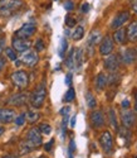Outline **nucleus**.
I'll use <instances>...</instances> for the list:
<instances>
[{
    "label": "nucleus",
    "instance_id": "nucleus-1",
    "mask_svg": "<svg viewBox=\"0 0 137 158\" xmlns=\"http://www.w3.org/2000/svg\"><path fill=\"white\" fill-rule=\"evenodd\" d=\"M43 143V138H42V133L39 131L38 128H30L26 133V138H25V142L22 144V152L25 153V152H29L30 149H34V148H38L39 146H42Z\"/></svg>",
    "mask_w": 137,
    "mask_h": 158
},
{
    "label": "nucleus",
    "instance_id": "nucleus-2",
    "mask_svg": "<svg viewBox=\"0 0 137 158\" xmlns=\"http://www.w3.org/2000/svg\"><path fill=\"white\" fill-rule=\"evenodd\" d=\"M47 98V87L44 82H40L30 95V105L34 109H40Z\"/></svg>",
    "mask_w": 137,
    "mask_h": 158
},
{
    "label": "nucleus",
    "instance_id": "nucleus-3",
    "mask_svg": "<svg viewBox=\"0 0 137 158\" xmlns=\"http://www.w3.org/2000/svg\"><path fill=\"white\" fill-rule=\"evenodd\" d=\"M23 6L22 0H0V15L10 17Z\"/></svg>",
    "mask_w": 137,
    "mask_h": 158
},
{
    "label": "nucleus",
    "instance_id": "nucleus-4",
    "mask_svg": "<svg viewBox=\"0 0 137 158\" xmlns=\"http://www.w3.org/2000/svg\"><path fill=\"white\" fill-rule=\"evenodd\" d=\"M119 119H121V123L123 125V128L126 129H131L136 125L137 123V115L135 111L130 110V109H123L119 114Z\"/></svg>",
    "mask_w": 137,
    "mask_h": 158
},
{
    "label": "nucleus",
    "instance_id": "nucleus-5",
    "mask_svg": "<svg viewBox=\"0 0 137 158\" xmlns=\"http://www.w3.org/2000/svg\"><path fill=\"white\" fill-rule=\"evenodd\" d=\"M11 82L18 89H25L29 84V76L25 71L18 70L11 73Z\"/></svg>",
    "mask_w": 137,
    "mask_h": 158
},
{
    "label": "nucleus",
    "instance_id": "nucleus-6",
    "mask_svg": "<svg viewBox=\"0 0 137 158\" xmlns=\"http://www.w3.org/2000/svg\"><path fill=\"white\" fill-rule=\"evenodd\" d=\"M37 31V25L33 22H28V23H24L22 27L15 32V37L18 38H23V39H28L30 38Z\"/></svg>",
    "mask_w": 137,
    "mask_h": 158
},
{
    "label": "nucleus",
    "instance_id": "nucleus-7",
    "mask_svg": "<svg viewBox=\"0 0 137 158\" xmlns=\"http://www.w3.org/2000/svg\"><path fill=\"white\" fill-rule=\"evenodd\" d=\"M100 144H101V148L103 149V152L106 154H109L113 149V138L112 134L109 133L108 130L103 131L100 137Z\"/></svg>",
    "mask_w": 137,
    "mask_h": 158
},
{
    "label": "nucleus",
    "instance_id": "nucleus-8",
    "mask_svg": "<svg viewBox=\"0 0 137 158\" xmlns=\"http://www.w3.org/2000/svg\"><path fill=\"white\" fill-rule=\"evenodd\" d=\"M25 66L28 67H34V66L39 62V56H38V52L37 51H32L28 49L22 53V60H20Z\"/></svg>",
    "mask_w": 137,
    "mask_h": 158
},
{
    "label": "nucleus",
    "instance_id": "nucleus-9",
    "mask_svg": "<svg viewBox=\"0 0 137 158\" xmlns=\"http://www.w3.org/2000/svg\"><path fill=\"white\" fill-rule=\"evenodd\" d=\"M113 52V39L112 37L106 35L100 44V53L102 56H109Z\"/></svg>",
    "mask_w": 137,
    "mask_h": 158
},
{
    "label": "nucleus",
    "instance_id": "nucleus-10",
    "mask_svg": "<svg viewBox=\"0 0 137 158\" xmlns=\"http://www.w3.org/2000/svg\"><path fill=\"white\" fill-rule=\"evenodd\" d=\"M30 46H32V43L28 41V39H23V38H18V37H15L13 39V49L15 52L23 53V52L28 51L30 48Z\"/></svg>",
    "mask_w": 137,
    "mask_h": 158
},
{
    "label": "nucleus",
    "instance_id": "nucleus-11",
    "mask_svg": "<svg viewBox=\"0 0 137 158\" xmlns=\"http://www.w3.org/2000/svg\"><path fill=\"white\" fill-rule=\"evenodd\" d=\"M137 58V49L135 48H127L121 52V62L125 64H131Z\"/></svg>",
    "mask_w": 137,
    "mask_h": 158
},
{
    "label": "nucleus",
    "instance_id": "nucleus-12",
    "mask_svg": "<svg viewBox=\"0 0 137 158\" xmlns=\"http://www.w3.org/2000/svg\"><path fill=\"white\" fill-rule=\"evenodd\" d=\"M15 111L13 109H0V124H9L11 122H14L15 119Z\"/></svg>",
    "mask_w": 137,
    "mask_h": 158
},
{
    "label": "nucleus",
    "instance_id": "nucleus-13",
    "mask_svg": "<svg viewBox=\"0 0 137 158\" xmlns=\"http://www.w3.org/2000/svg\"><path fill=\"white\" fill-rule=\"evenodd\" d=\"M89 119H91V123H92L93 128H96V129H100L104 125V116H103L102 111H100V110L92 111Z\"/></svg>",
    "mask_w": 137,
    "mask_h": 158
},
{
    "label": "nucleus",
    "instance_id": "nucleus-14",
    "mask_svg": "<svg viewBox=\"0 0 137 158\" xmlns=\"http://www.w3.org/2000/svg\"><path fill=\"white\" fill-rule=\"evenodd\" d=\"M128 19H130V13H128V11H121V13H118V14L116 15V18L113 19L111 27H112L113 29H118V28H121L122 25L125 24Z\"/></svg>",
    "mask_w": 137,
    "mask_h": 158
},
{
    "label": "nucleus",
    "instance_id": "nucleus-15",
    "mask_svg": "<svg viewBox=\"0 0 137 158\" xmlns=\"http://www.w3.org/2000/svg\"><path fill=\"white\" fill-rule=\"evenodd\" d=\"M118 57L115 55H109L104 61V69L111 72H115L118 69Z\"/></svg>",
    "mask_w": 137,
    "mask_h": 158
},
{
    "label": "nucleus",
    "instance_id": "nucleus-16",
    "mask_svg": "<svg viewBox=\"0 0 137 158\" xmlns=\"http://www.w3.org/2000/svg\"><path fill=\"white\" fill-rule=\"evenodd\" d=\"M26 100H28V95L24 94V93H19V94L10 98L9 104L14 105V106H22V105H24L26 102Z\"/></svg>",
    "mask_w": 137,
    "mask_h": 158
},
{
    "label": "nucleus",
    "instance_id": "nucleus-17",
    "mask_svg": "<svg viewBox=\"0 0 137 158\" xmlns=\"http://www.w3.org/2000/svg\"><path fill=\"white\" fill-rule=\"evenodd\" d=\"M127 38L128 41L132 42V43H136L137 42V20L136 22H132L128 27H127Z\"/></svg>",
    "mask_w": 137,
    "mask_h": 158
},
{
    "label": "nucleus",
    "instance_id": "nucleus-18",
    "mask_svg": "<svg viewBox=\"0 0 137 158\" xmlns=\"http://www.w3.org/2000/svg\"><path fill=\"white\" fill-rule=\"evenodd\" d=\"M107 85H108V77H107V75L103 73V72L98 73L97 78H96V87H97V90L102 91V90L106 89Z\"/></svg>",
    "mask_w": 137,
    "mask_h": 158
},
{
    "label": "nucleus",
    "instance_id": "nucleus-19",
    "mask_svg": "<svg viewBox=\"0 0 137 158\" xmlns=\"http://www.w3.org/2000/svg\"><path fill=\"white\" fill-rule=\"evenodd\" d=\"M113 41L118 44H125L126 43V31L123 28H118L113 34Z\"/></svg>",
    "mask_w": 137,
    "mask_h": 158
},
{
    "label": "nucleus",
    "instance_id": "nucleus-20",
    "mask_svg": "<svg viewBox=\"0 0 137 158\" xmlns=\"http://www.w3.org/2000/svg\"><path fill=\"white\" fill-rule=\"evenodd\" d=\"M101 41V33H100V31H93L91 34H89V37H88V46L89 47H93V46H96L98 42Z\"/></svg>",
    "mask_w": 137,
    "mask_h": 158
},
{
    "label": "nucleus",
    "instance_id": "nucleus-21",
    "mask_svg": "<svg viewBox=\"0 0 137 158\" xmlns=\"http://www.w3.org/2000/svg\"><path fill=\"white\" fill-rule=\"evenodd\" d=\"M82 63H83V49L78 48L77 51H74V67L80 69Z\"/></svg>",
    "mask_w": 137,
    "mask_h": 158
},
{
    "label": "nucleus",
    "instance_id": "nucleus-22",
    "mask_svg": "<svg viewBox=\"0 0 137 158\" xmlns=\"http://www.w3.org/2000/svg\"><path fill=\"white\" fill-rule=\"evenodd\" d=\"M83 37H84V28L82 27V25H78L72 32V39L73 41H80Z\"/></svg>",
    "mask_w": 137,
    "mask_h": 158
},
{
    "label": "nucleus",
    "instance_id": "nucleus-23",
    "mask_svg": "<svg viewBox=\"0 0 137 158\" xmlns=\"http://www.w3.org/2000/svg\"><path fill=\"white\" fill-rule=\"evenodd\" d=\"M86 102H87V106L89 109H94L96 105H97V100H96V98L93 96V94L91 91H87L86 93Z\"/></svg>",
    "mask_w": 137,
    "mask_h": 158
},
{
    "label": "nucleus",
    "instance_id": "nucleus-24",
    "mask_svg": "<svg viewBox=\"0 0 137 158\" xmlns=\"http://www.w3.org/2000/svg\"><path fill=\"white\" fill-rule=\"evenodd\" d=\"M39 113H37V111H33V110H28L25 113V119L28 120L29 123H35V122H38V119H39Z\"/></svg>",
    "mask_w": 137,
    "mask_h": 158
},
{
    "label": "nucleus",
    "instance_id": "nucleus-25",
    "mask_svg": "<svg viewBox=\"0 0 137 158\" xmlns=\"http://www.w3.org/2000/svg\"><path fill=\"white\" fill-rule=\"evenodd\" d=\"M108 116H109V123H111L112 128L113 129H118V123H117V118H116V113H115V109L113 108L109 109Z\"/></svg>",
    "mask_w": 137,
    "mask_h": 158
},
{
    "label": "nucleus",
    "instance_id": "nucleus-26",
    "mask_svg": "<svg viewBox=\"0 0 137 158\" xmlns=\"http://www.w3.org/2000/svg\"><path fill=\"white\" fill-rule=\"evenodd\" d=\"M74 51L76 49H71L69 53L67 56V60H65V64L68 69H73L74 67Z\"/></svg>",
    "mask_w": 137,
    "mask_h": 158
},
{
    "label": "nucleus",
    "instance_id": "nucleus-27",
    "mask_svg": "<svg viewBox=\"0 0 137 158\" xmlns=\"http://www.w3.org/2000/svg\"><path fill=\"white\" fill-rule=\"evenodd\" d=\"M74 99H76V91H74L73 87H69V89H68V91L65 93V95H64V101L72 102Z\"/></svg>",
    "mask_w": 137,
    "mask_h": 158
},
{
    "label": "nucleus",
    "instance_id": "nucleus-28",
    "mask_svg": "<svg viewBox=\"0 0 137 158\" xmlns=\"http://www.w3.org/2000/svg\"><path fill=\"white\" fill-rule=\"evenodd\" d=\"M67 48H68V42H67V39L63 38L62 41H61V46H59V57H64L65 56V52H67Z\"/></svg>",
    "mask_w": 137,
    "mask_h": 158
},
{
    "label": "nucleus",
    "instance_id": "nucleus-29",
    "mask_svg": "<svg viewBox=\"0 0 137 158\" xmlns=\"http://www.w3.org/2000/svg\"><path fill=\"white\" fill-rule=\"evenodd\" d=\"M39 131L40 133H43V134H45V135H49L50 133H52V127L48 124V123H42L39 125Z\"/></svg>",
    "mask_w": 137,
    "mask_h": 158
},
{
    "label": "nucleus",
    "instance_id": "nucleus-30",
    "mask_svg": "<svg viewBox=\"0 0 137 158\" xmlns=\"http://www.w3.org/2000/svg\"><path fill=\"white\" fill-rule=\"evenodd\" d=\"M5 55H6V57H8L9 60H11V61H17V52L13 49V48H10V47L5 48Z\"/></svg>",
    "mask_w": 137,
    "mask_h": 158
},
{
    "label": "nucleus",
    "instance_id": "nucleus-31",
    "mask_svg": "<svg viewBox=\"0 0 137 158\" xmlns=\"http://www.w3.org/2000/svg\"><path fill=\"white\" fill-rule=\"evenodd\" d=\"M15 124L18 127H22L24 123H25V114H20L19 116H15V119H14Z\"/></svg>",
    "mask_w": 137,
    "mask_h": 158
},
{
    "label": "nucleus",
    "instance_id": "nucleus-32",
    "mask_svg": "<svg viewBox=\"0 0 137 158\" xmlns=\"http://www.w3.org/2000/svg\"><path fill=\"white\" fill-rule=\"evenodd\" d=\"M65 24H67V27H74L76 25V19L71 15H67L65 17Z\"/></svg>",
    "mask_w": 137,
    "mask_h": 158
},
{
    "label": "nucleus",
    "instance_id": "nucleus-33",
    "mask_svg": "<svg viewBox=\"0 0 137 158\" xmlns=\"http://www.w3.org/2000/svg\"><path fill=\"white\" fill-rule=\"evenodd\" d=\"M44 49V42H43V39H38V41L35 42V51L37 52H40V51H43Z\"/></svg>",
    "mask_w": 137,
    "mask_h": 158
},
{
    "label": "nucleus",
    "instance_id": "nucleus-34",
    "mask_svg": "<svg viewBox=\"0 0 137 158\" xmlns=\"http://www.w3.org/2000/svg\"><path fill=\"white\" fill-rule=\"evenodd\" d=\"M64 9H65L67 11H72V10L74 9V4H73L72 0H67V2L64 3Z\"/></svg>",
    "mask_w": 137,
    "mask_h": 158
},
{
    "label": "nucleus",
    "instance_id": "nucleus-35",
    "mask_svg": "<svg viewBox=\"0 0 137 158\" xmlns=\"http://www.w3.org/2000/svg\"><path fill=\"white\" fill-rule=\"evenodd\" d=\"M59 113H61L62 116H68V115H69V113H71V106H64V108H62Z\"/></svg>",
    "mask_w": 137,
    "mask_h": 158
},
{
    "label": "nucleus",
    "instance_id": "nucleus-36",
    "mask_svg": "<svg viewBox=\"0 0 137 158\" xmlns=\"http://www.w3.org/2000/svg\"><path fill=\"white\" fill-rule=\"evenodd\" d=\"M72 78H73V76H72V73H71V72H69V73H67V76H65V80H64L65 85L69 86V85L72 84Z\"/></svg>",
    "mask_w": 137,
    "mask_h": 158
},
{
    "label": "nucleus",
    "instance_id": "nucleus-37",
    "mask_svg": "<svg viewBox=\"0 0 137 158\" xmlns=\"http://www.w3.org/2000/svg\"><path fill=\"white\" fill-rule=\"evenodd\" d=\"M121 106H122V109H128L130 108V101L126 99V100H123L122 102H121Z\"/></svg>",
    "mask_w": 137,
    "mask_h": 158
},
{
    "label": "nucleus",
    "instance_id": "nucleus-38",
    "mask_svg": "<svg viewBox=\"0 0 137 158\" xmlns=\"http://www.w3.org/2000/svg\"><path fill=\"white\" fill-rule=\"evenodd\" d=\"M88 10H89V4H88V3H84L83 5L80 6V11H82V13H87Z\"/></svg>",
    "mask_w": 137,
    "mask_h": 158
},
{
    "label": "nucleus",
    "instance_id": "nucleus-39",
    "mask_svg": "<svg viewBox=\"0 0 137 158\" xmlns=\"http://www.w3.org/2000/svg\"><path fill=\"white\" fill-rule=\"evenodd\" d=\"M53 143H54V139L49 140V142L45 144V147H44V148H45V151H47V152H49V151L52 149V147H53Z\"/></svg>",
    "mask_w": 137,
    "mask_h": 158
},
{
    "label": "nucleus",
    "instance_id": "nucleus-40",
    "mask_svg": "<svg viewBox=\"0 0 137 158\" xmlns=\"http://www.w3.org/2000/svg\"><path fill=\"white\" fill-rule=\"evenodd\" d=\"M74 149H76V144H74V140L72 139V140H71V146H69V153L72 154V153L74 152Z\"/></svg>",
    "mask_w": 137,
    "mask_h": 158
},
{
    "label": "nucleus",
    "instance_id": "nucleus-41",
    "mask_svg": "<svg viewBox=\"0 0 137 158\" xmlns=\"http://www.w3.org/2000/svg\"><path fill=\"white\" fill-rule=\"evenodd\" d=\"M4 66H5V58L0 57V72H2V70L4 69Z\"/></svg>",
    "mask_w": 137,
    "mask_h": 158
},
{
    "label": "nucleus",
    "instance_id": "nucleus-42",
    "mask_svg": "<svg viewBox=\"0 0 137 158\" xmlns=\"http://www.w3.org/2000/svg\"><path fill=\"white\" fill-rule=\"evenodd\" d=\"M132 10L136 13V14H137V0H133V2H132Z\"/></svg>",
    "mask_w": 137,
    "mask_h": 158
},
{
    "label": "nucleus",
    "instance_id": "nucleus-43",
    "mask_svg": "<svg viewBox=\"0 0 137 158\" xmlns=\"http://www.w3.org/2000/svg\"><path fill=\"white\" fill-rule=\"evenodd\" d=\"M4 43H5V38H0V52H2V49L4 48Z\"/></svg>",
    "mask_w": 137,
    "mask_h": 158
},
{
    "label": "nucleus",
    "instance_id": "nucleus-44",
    "mask_svg": "<svg viewBox=\"0 0 137 158\" xmlns=\"http://www.w3.org/2000/svg\"><path fill=\"white\" fill-rule=\"evenodd\" d=\"M76 122H77V116L74 115V116L72 118V119H71V127H72V128L76 125Z\"/></svg>",
    "mask_w": 137,
    "mask_h": 158
},
{
    "label": "nucleus",
    "instance_id": "nucleus-45",
    "mask_svg": "<svg viewBox=\"0 0 137 158\" xmlns=\"http://www.w3.org/2000/svg\"><path fill=\"white\" fill-rule=\"evenodd\" d=\"M135 113L137 115V94L135 95Z\"/></svg>",
    "mask_w": 137,
    "mask_h": 158
},
{
    "label": "nucleus",
    "instance_id": "nucleus-46",
    "mask_svg": "<svg viewBox=\"0 0 137 158\" xmlns=\"http://www.w3.org/2000/svg\"><path fill=\"white\" fill-rule=\"evenodd\" d=\"M5 133V128L4 127H2V125H0V137H2L3 134Z\"/></svg>",
    "mask_w": 137,
    "mask_h": 158
},
{
    "label": "nucleus",
    "instance_id": "nucleus-47",
    "mask_svg": "<svg viewBox=\"0 0 137 158\" xmlns=\"http://www.w3.org/2000/svg\"><path fill=\"white\" fill-rule=\"evenodd\" d=\"M3 158H15V157H13V156H4Z\"/></svg>",
    "mask_w": 137,
    "mask_h": 158
},
{
    "label": "nucleus",
    "instance_id": "nucleus-48",
    "mask_svg": "<svg viewBox=\"0 0 137 158\" xmlns=\"http://www.w3.org/2000/svg\"><path fill=\"white\" fill-rule=\"evenodd\" d=\"M37 158H47V157H44V156H40V157H37Z\"/></svg>",
    "mask_w": 137,
    "mask_h": 158
},
{
    "label": "nucleus",
    "instance_id": "nucleus-49",
    "mask_svg": "<svg viewBox=\"0 0 137 158\" xmlns=\"http://www.w3.org/2000/svg\"><path fill=\"white\" fill-rule=\"evenodd\" d=\"M53 2H59V0H53Z\"/></svg>",
    "mask_w": 137,
    "mask_h": 158
},
{
    "label": "nucleus",
    "instance_id": "nucleus-50",
    "mask_svg": "<svg viewBox=\"0 0 137 158\" xmlns=\"http://www.w3.org/2000/svg\"><path fill=\"white\" fill-rule=\"evenodd\" d=\"M136 158H137V156H136Z\"/></svg>",
    "mask_w": 137,
    "mask_h": 158
}]
</instances>
